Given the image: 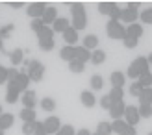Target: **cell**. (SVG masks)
<instances>
[{"label":"cell","mask_w":152,"mask_h":135,"mask_svg":"<svg viewBox=\"0 0 152 135\" xmlns=\"http://www.w3.org/2000/svg\"><path fill=\"white\" fill-rule=\"evenodd\" d=\"M71 13H72V20H71V26L80 32L87 26V15H86V7H83L80 2H74L71 6Z\"/></svg>","instance_id":"6da1fadb"},{"label":"cell","mask_w":152,"mask_h":135,"mask_svg":"<svg viewBox=\"0 0 152 135\" xmlns=\"http://www.w3.org/2000/svg\"><path fill=\"white\" fill-rule=\"evenodd\" d=\"M145 72H148V61H147L145 56L135 57L134 61L130 63V67H128V76H130L132 80L139 78L141 74H145Z\"/></svg>","instance_id":"7a4b0ae2"},{"label":"cell","mask_w":152,"mask_h":135,"mask_svg":"<svg viewBox=\"0 0 152 135\" xmlns=\"http://www.w3.org/2000/svg\"><path fill=\"white\" fill-rule=\"evenodd\" d=\"M26 74L30 81H41L45 76V65L39 59H30V65L26 67Z\"/></svg>","instance_id":"3957f363"},{"label":"cell","mask_w":152,"mask_h":135,"mask_svg":"<svg viewBox=\"0 0 152 135\" xmlns=\"http://www.w3.org/2000/svg\"><path fill=\"white\" fill-rule=\"evenodd\" d=\"M106 33L111 39H126V28L121 24V20H110L106 24Z\"/></svg>","instance_id":"277c9868"},{"label":"cell","mask_w":152,"mask_h":135,"mask_svg":"<svg viewBox=\"0 0 152 135\" xmlns=\"http://www.w3.org/2000/svg\"><path fill=\"white\" fill-rule=\"evenodd\" d=\"M98 11L102 15H108L110 20H121V7H117L115 2H100Z\"/></svg>","instance_id":"5b68a950"},{"label":"cell","mask_w":152,"mask_h":135,"mask_svg":"<svg viewBox=\"0 0 152 135\" xmlns=\"http://www.w3.org/2000/svg\"><path fill=\"white\" fill-rule=\"evenodd\" d=\"M111 128H113V133H117V135H137L135 128H134V126H130V124H126L124 118L113 120L111 122Z\"/></svg>","instance_id":"8992f818"},{"label":"cell","mask_w":152,"mask_h":135,"mask_svg":"<svg viewBox=\"0 0 152 135\" xmlns=\"http://www.w3.org/2000/svg\"><path fill=\"white\" fill-rule=\"evenodd\" d=\"M43 126H45V131H47V135H56V133L59 131V128H61V120H59L56 115H50V117L45 118Z\"/></svg>","instance_id":"52a82bcc"},{"label":"cell","mask_w":152,"mask_h":135,"mask_svg":"<svg viewBox=\"0 0 152 135\" xmlns=\"http://www.w3.org/2000/svg\"><path fill=\"white\" fill-rule=\"evenodd\" d=\"M139 111H137V107L135 106H126V109H124V122L126 124H130V126H137V122H139Z\"/></svg>","instance_id":"ba28073f"},{"label":"cell","mask_w":152,"mask_h":135,"mask_svg":"<svg viewBox=\"0 0 152 135\" xmlns=\"http://www.w3.org/2000/svg\"><path fill=\"white\" fill-rule=\"evenodd\" d=\"M45 9H47V4H45V2H32V4L28 6L26 11H28V17L30 19H41Z\"/></svg>","instance_id":"9c48e42d"},{"label":"cell","mask_w":152,"mask_h":135,"mask_svg":"<svg viewBox=\"0 0 152 135\" xmlns=\"http://www.w3.org/2000/svg\"><path fill=\"white\" fill-rule=\"evenodd\" d=\"M139 13L135 7H124V9H121V22H128V26L134 24L135 20H137Z\"/></svg>","instance_id":"30bf717a"},{"label":"cell","mask_w":152,"mask_h":135,"mask_svg":"<svg viewBox=\"0 0 152 135\" xmlns=\"http://www.w3.org/2000/svg\"><path fill=\"white\" fill-rule=\"evenodd\" d=\"M20 102L24 104L26 109H34L35 104H37V93H35V91H30V89H28V91H24V93L20 94Z\"/></svg>","instance_id":"8fae6325"},{"label":"cell","mask_w":152,"mask_h":135,"mask_svg":"<svg viewBox=\"0 0 152 135\" xmlns=\"http://www.w3.org/2000/svg\"><path fill=\"white\" fill-rule=\"evenodd\" d=\"M13 85L17 87V91H19L20 94L24 93V91H28V85H30V78H28V74H26V72H19V76L15 78Z\"/></svg>","instance_id":"7c38bea8"},{"label":"cell","mask_w":152,"mask_h":135,"mask_svg":"<svg viewBox=\"0 0 152 135\" xmlns=\"http://www.w3.org/2000/svg\"><path fill=\"white\" fill-rule=\"evenodd\" d=\"M56 19H58V9H56V7H52V6H47V9H45L43 17H41L43 24L45 26H50V24H54Z\"/></svg>","instance_id":"4fadbf2b"},{"label":"cell","mask_w":152,"mask_h":135,"mask_svg":"<svg viewBox=\"0 0 152 135\" xmlns=\"http://www.w3.org/2000/svg\"><path fill=\"white\" fill-rule=\"evenodd\" d=\"M124 109H126V104L124 102H115L113 106L110 107V115L113 120H119V118L124 117Z\"/></svg>","instance_id":"5bb4252c"},{"label":"cell","mask_w":152,"mask_h":135,"mask_svg":"<svg viewBox=\"0 0 152 135\" xmlns=\"http://www.w3.org/2000/svg\"><path fill=\"white\" fill-rule=\"evenodd\" d=\"M74 59H76V61H80V63H83V65H86L87 61H91V52H89L86 46H83V44H82V46H76Z\"/></svg>","instance_id":"9a60e30c"},{"label":"cell","mask_w":152,"mask_h":135,"mask_svg":"<svg viewBox=\"0 0 152 135\" xmlns=\"http://www.w3.org/2000/svg\"><path fill=\"white\" fill-rule=\"evenodd\" d=\"M20 93L17 91V87L13 85V81H7V91H6V102L7 104H15L19 100Z\"/></svg>","instance_id":"2e32d148"},{"label":"cell","mask_w":152,"mask_h":135,"mask_svg":"<svg viewBox=\"0 0 152 135\" xmlns=\"http://www.w3.org/2000/svg\"><path fill=\"white\" fill-rule=\"evenodd\" d=\"M63 39L67 43V46H76V41H78V32L71 26V28H67L65 32H63Z\"/></svg>","instance_id":"e0dca14e"},{"label":"cell","mask_w":152,"mask_h":135,"mask_svg":"<svg viewBox=\"0 0 152 135\" xmlns=\"http://www.w3.org/2000/svg\"><path fill=\"white\" fill-rule=\"evenodd\" d=\"M67 28H71V20L65 19V17H58L54 20V24H52V30H54V32H59V33H63Z\"/></svg>","instance_id":"ac0fdd59"},{"label":"cell","mask_w":152,"mask_h":135,"mask_svg":"<svg viewBox=\"0 0 152 135\" xmlns=\"http://www.w3.org/2000/svg\"><path fill=\"white\" fill-rule=\"evenodd\" d=\"M143 35V26L139 22H134V24L126 26V37H134V39H139Z\"/></svg>","instance_id":"d6986e66"},{"label":"cell","mask_w":152,"mask_h":135,"mask_svg":"<svg viewBox=\"0 0 152 135\" xmlns=\"http://www.w3.org/2000/svg\"><path fill=\"white\" fill-rule=\"evenodd\" d=\"M15 122V117L11 113H2L0 115V131H6L7 128H11Z\"/></svg>","instance_id":"ffe728a7"},{"label":"cell","mask_w":152,"mask_h":135,"mask_svg":"<svg viewBox=\"0 0 152 135\" xmlns=\"http://www.w3.org/2000/svg\"><path fill=\"white\" fill-rule=\"evenodd\" d=\"M80 100H82V104L86 107H93L95 104H96V98H95V94L91 93V91H82L80 93Z\"/></svg>","instance_id":"44dd1931"},{"label":"cell","mask_w":152,"mask_h":135,"mask_svg":"<svg viewBox=\"0 0 152 135\" xmlns=\"http://www.w3.org/2000/svg\"><path fill=\"white\" fill-rule=\"evenodd\" d=\"M124 80H126V76H124V74L121 72V70L111 72V76H110V81H111V85H113V87H121V89H123Z\"/></svg>","instance_id":"7402d4cb"},{"label":"cell","mask_w":152,"mask_h":135,"mask_svg":"<svg viewBox=\"0 0 152 135\" xmlns=\"http://www.w3.org/2000/svg\"><path fill=\"white\" fill-rule=\"evenodd\" d=\"M139 106H152V87L143 89L139 94Z\"/></svg>","instance_id":"603a6c76"},{"label":"cell","mask_w":152,"mask_h":135,"mask_svg":"<svg viewBox=\"0 0 152 135\" xmlns=\"http://www.w3.org/2000/svg\"><path fill=\"white\" fill-rule=\"evenodd\" d=\"M74 52H76V46H63L61 50H59V57H61L63 61L71 63L74 59Z\"/></svg>","instance_id":"cb8c5ba5"},{"label":"cell","mask_w":152,"mask_h":135,"mask_svg":"<svg viewBox=\"0 0 152 135\" xmlns=\"http://www.w3.org/2000/svg\"><path fill=\"white\" fill-rule=\"evenodd\" d=\"M10 61H11V65L13 67H17V65H20L22 61H24V50H20V48H15L11 54H10Z\"/></svg>","instance_id":"d4e9b609"},{"label":"cell","mask_w":152,"mask_h":135,"mask_svg":"<svg viewBox=\"0 0 152 135\" xmlns=\"http://www.w3.org/2000/svg\"><path fill=\"white\" fill-rule=\"evenodd\" d=\"M83 46H86L89 52L96 50V46H98V37H96V35H93V33L86 35V39H83Z\"/></svg>","instance_id":"484cf974"},{"label":"cell","mask_w":152,"mask_h":135,"mask_svg":"<svg viewBox=\"0 0 152 135\" xmlns=\"http://www.w3.org/2000/svg\"><path fill=\"white\" fill-rule=\"evenodd\" d=\"M104 61H106V52H104V50L96 48V50L91 52V63H93V65H100V63H104Z\"/></svg>","instance_id":"4316f807"},{"label":"cell","mask_w":152,"mask_h":135,"mask_svg":"<svg viewBox=\"0 0 152 135\" xmlns=\"http://www.w3.org/2000/svg\"><path fill=\"white\" fill-rule=\"evenodd\" d=\"M96 133H98V135H111V133H113L111 122H106V120L98 122V126H96Z\"/></svg>","instance_id":"83f0119b"},{"label":"cell","mask_w":152,"mask_h":135,"mask_svg":"<svg viewBox=\"0 0 152 135\" xmlns=\"http://www.w3.org/2000/svg\"><path fill=\"white\" fill-rule=\"evenodd\" d=\"M19 118H20L22 122H34V120H35V111L24 107V109H22L20 113H19Z\"/></svg>","instance_id":"f1b7e54d"},{"label":"cell","mask_w":152,"mask_h":135,"mask_svg":"<svg viewBox=\"0 0 152 135\" xmlns=\"http://www.w3.org/2000/svg\"><path fill=\"white\" fill-rule=\"evenodd\" d=\"M110 94V98H111V102L115 104V102H123V96H124V91L121 87H111V91L108 93Z\"/></svg>","instance_id":"f546056e"},{"label":"cell","mask_w":152,"mask_h":135,"mask_svg":"<svg viewBox=\"0 0 152 135\" xmlns=\"http://www.w3.org/2000/svg\"><path fill=\"white\" fill-rule=\"evenodd\" d=\"M35 33H37V39H47V37H52V39H54V30L50 26H41Z\"/></svg>","instance_id":"4dcf8cb0"},{"label":"cell","mask_w":152,"mask_h":135,"mask_svg":"<svg viewBox=\"0 0 152 135\" xmlns=\"http://www.w3.org/2000/svg\"><path fill=\"white\" fill-rule=\"evenodd\" d=\"M137 83H139L143 89L150 87V85H152V72L148 70V72H145V74H141V76L137 78Z\"/></svg>","instance_id":"1f68e13d"},{"label":"cell","mask_w":152,"mask_h":135,"mask_svg":"<svg viewBox=\"0 0 152 135\" xmlns=\"http://www.w3.org/2000/svg\"><path fill=\"white\" fill-rule=\"evenodd\" d=\"M89 81H91V89H93V91H100L102 85H104V80H102L100 74H93Z\"/></svg>","instance_id":"d6a6232c"},{"label":"cell","mask_w":152,"mask_h":135,"mask_svg":"<svg viewBox=\"0 0 152 135\" xmlns=\"http://www.w3.org/2000/svg\"><path fill=\"white\" fill-rule=\"evenodd\" d=\"M41 109L43 111H54L56 109V100L54 98H48V96H47V98H43L41 100Z\"/></svg>","instance_id":"836d02e7"},{"label":"cell","mask_w":152,"mask_h":135,"mask_svg":"<svg viewBox=\"0 0 152 135\" xmlns=\"http://www.w3.org/2000/svg\"><path fill=\"white\" fill-rule=\"evenodd\" d=\"M39 48H41L43 52L52 50V48H54V39H52V37H47V39H39Z\"/></svg>","instance_id":"e575fe53"},{"label":"cell","mask_w":152,"mask_h":135,"mask_svg":"<svg viewBox=\"0 0 152 135\" xmlns=\"http://www.w3.org/2000/svg\"><path fill=\"white\" fill-rule=\"evenodd\" d=\"M83 63H80V61H76V59H72V61L69 63V70L71 72H74V74H80V72H83Z\"/></svg>","instance_id":"d590c367"},{"label":"cell","mask_w":152,"mask_h":135,"mask_svg":"<svg viewBox=\"0 0 152 135\" xmlns=\"http://www.w3.org/2000/svg\"><path fill=\"white\" fill-rule=\"evenodd\" d=\"M35 126H37V120L24 122V124H22V133H24V135H34L35 133Z\"/></svg>","instance_id":"8d00e7d4"},{"label":"cell","mask_w":152,"mask_h":135,"mask_svg":"<svg viewBox=\"0 0 152 135\" xmlns=\"http://www.w3.org/2000/svg\"><path fill=\"white\" fill-rule=\"evenodd\" d=\"M137 111H139L141 118H150L152 117V106H139Z\"/></svg>","instance_id":"74e56055"},{"label":"cell","mask_w":152,"mask_h":135,"mask_svg":"<svg viewBox=\"0 0 152 135\" xmlns=\"http://www.w3.org/2000/svg\"><path fill=\"white\" fill-rule=\"evenodd\" d=\"M56 135H76V131H74V128H72L71 124H65V126L59 128V131Z\"/></svg>","instance_id":"f35d334b"},{"label":"cell","mask_w":152,"mask_h":135,"mask_svg":"<svg viewBox=\"0 0 152 135\" xmlns=\"http://www.w3.org/2000/svg\"><path fill=\"white\" fill-rule=\"evenodd\" d=\"M139 17H141V20L145 22V24H152V7L145 9V11H143V13L139 15Z\"/></svg>","instance_id":"ab89813d"},{"label":"cell","mask_w":152,"mask_h":135,"mask_svg":"<svg viewBox=\"0 0 152 135\" xmlns=\"http://www.w3.org/2000/svg\"><path fill=\"white\" fill-rule=\"evenodd\" d=\"M141 91H143V87H141V85L137 83V81H134V83L130 85V94H132V96H137V98H139Z\"/></svg>","instance_id":"60d3db41"},{"label":"cell","mask_w":152,"mask_h":135,"mask_svg":"<svg viewBox=\"0 0 152 135\" xmlns=\"http://www.w3.org/2000/svg\"><path fill=\"white\" fill-rule=\"evenodd\" d=\"M123 44L126 48H135L139 44V39H134V37H126V39L123 41Z\"/></svg>","instance_id":"b9f144b4"},{"label":"cell","mask_w":152,"mask_h":135,"mask_svg":"<svg viewBox=\"0 0 152 135\" xmlns=\"http://www.w3.org/2000/svg\"><path fill=\"white\" fill-rule=\"evenodd\" d=\"M100 106H102V109H108V111H110V107L113 106L110 94H106V96H102V98H100Z\"/></svg>","instance_id":"7bdbcfd3"},{"label":"cell","mask_w":152,"mask_h":135,"mask_svg":"<svg viewBox=\"0 0 152 135\" xmlns=\"http://www.w3.org/2000/svg\"><path fill=\"white\" fill-rule=\"evenodd\" d=\"M2 83H7V67L0 65V85Z\"/></svg>","instance_id":"ee69618b"},{"label":"cell","mask_w":152,"mask_h":135,"mask_svg":"<svg viewBox=\"0 0 152 135\" xmlns=\"http://www.w3.org/2000/svg\"><path fill=\"white\" fill-rule=\"evenodd\" d=\"M41 26H45L41 19H32V22H30V28H32L34 32H37V30H39Z\"/></svg>","instance_id":"f6af8a7d"},{"label":"cell","mask_w":152,"mask_h":135,"mask_svg":"<svg viewBox=\"0 0 152 135\" xmlns=\"http://www.w3.org/2000/svg\"><path fill=\"white\" fill-rule=\"evenodd\" d=\"M11 30H13V24H7V26H4V28H0V39H4V37H7Z\"/></svg>","instance_id":"bcb514c9"},{"label":"cell","mask_w":152,"mask_h":135,"mask_svg":"<svg viewBox=\"0 0 152 135\" xmlns=\"http://www.w3.org/2000/svg\"><path fill=\"white\" fill-rule=\"evenodd\" d=\"M19 76L17 69H7V81H15V78Z\"/></svg>","instance_id":"7dc6e473"},{"label":"cell","mask_w":152,"mask_h":135,"mask_svg":"<svg viewBox=\"0 0 152 135\" xmlns=\"http://www.w3.org/2000/svg\"><path fill=\"white\" fill-rule=\"evenodd\" d=\"M34 135H47V131H45V126H43V122H39L37 120V126H35V133Z\"/></svg>","instance_id":"c3c4849f"},{"label":"cell","mask_w":152,"mask_h":135,"mask_svg":"<svg viewBox=\"0 0 152 135\" xmlns=\"http://www.w3.org/2000/svg\"><path fill=\"white\" fill-rule=\"evenodd\" d=\"M76 135H91V131H89V130H86V128H82V130L76 131Z\"/></svg>","instance_id":"681fc988"},{"label":"cell","mask_w":152,"mask_h":135,"mask_svg":"<svg viewBox=\"0 0 152 135\" xmlns=\"http://www.w3.org/2000/svg\"><path fill=\"white\" fill-rule=\"evenodd\" d=\"M10 6H11V7H15V9H19V7H22L24 4H22V2H10Z\"/></svg>","instance_id":"f907efd6"},{"label":"cell","mask_w":152,"mask_h":135,"mask_svg":"<svg viewBox=\"0 0 152 135\" xmlns=\"http://www.w3.org/2000/svg\"><path fill=\"white\" fill-rule=\"evenodd\" d=\"M128 7H135V9H137V7H139V2H130V4H128Z\"/></svg>","instance_id":"816d5d0a"},{"label":"cell","mask_w":152,"mask_h":135,"mask_svg":"<svg viewBox=\"0 0 152 135\" xmlns=\"http://www.w3.org/2000/svg\"><path fill=\"white\" fill-rule=\"evenodd\" d=\"M147 61H148V65H152V52H150V56L147 57Z\"/></svg>","instance_id":"f5cc1de1"},{"label":"cell","mask_w":152,"mask_h":135,"mask_svg":"<svg viewBox=\"0 0 152 135\" xmlns=\"http://www.w3.org/2000/svg\"><path fill=\"white\" fill-rule=\"evenodd\" d=\"M0 50H4V44H2V39H0Z\"/></svg>","instance_id":"db71d44e"},{"label":"cell","mask_w":152,"mask_h":135,"mask_svg":"<svg viewBox=\"0 0 152 135\" xmlns=\"http://www.w3.org/2000/svg\"><path fill=\"white\" fill-rule=\"evenodd\" d=\"M0 115H2V106H0Z\"/></svg>","instance_id":"11a10c76"},{"label":"cell","mask_w":152,"mask_h":135,"mask_svg":"<svg viewBox=\"0 0 152 135\" xmlns=\"http://www.w3.org/2000/svg\"><path fill=\"white\" fill-rule=\"evenodd\" d=\"M91 135H98V133H96V131H95V133H91Z\"/></svg>","instance_id":"9f6ffc18"},{"label":"cell","mask_w":152,"mask_h":135,"mask_svg":"<svg viewBox=\"0 0 152 135\" xmlns=\"http://www.w3.org/2000/svg\"><path fill=\"white\" fill-rule=\"evenodd\" d=\"M0 135H4V131H0Z\"/></svg>","instance_id":"6f0895ef"},{"label":"cell","mask_w":152,"mask_h":135,"mask_svg":"<svg viewBox=\"0 0 152 135\" xmlns=\"http://www.w3.org/2000/svg\"><path fill=\"white\" fill-rule=\"evenodd\" d=\"M148 135H152V131H150V133H148Z\"/></svg>","instance_id":"680465c9"}]
</instances>
